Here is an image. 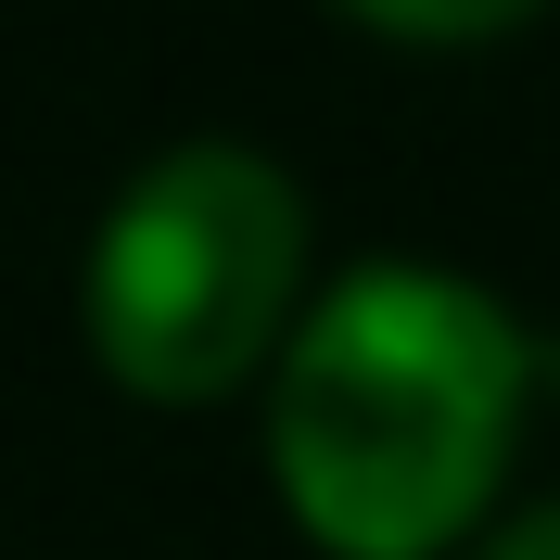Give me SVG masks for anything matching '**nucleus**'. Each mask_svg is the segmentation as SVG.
<instances>
[{
	"label": "nucleus",
	"mask_w": 560,
	"mask_h": 560,
	"mask_svg": "<svg viewBox=\"0 0 560 560\" xmlns=\"http://www.w3.org/2000/svg\"><path fill=\"white\" fill-rule=\"evenodd\" d=\"M523 408V331L458 268H345L280 345L268 458L280 497L345 560L446 548L497 485Z\"/></svg>",
	"instance_id": "1"
},
{
	"label": "nucleus",
	"mask_w": 560,
	"mask_h": 560,
	"mask_svg": "<svg viewBox=\"0 0 560 560\" xmlns=\"http://www.w3.org/2000/svg\"><path fill=\"white\" fill-rule=\"evenodd\" d=\"M485 560H560V497H535V510H510V523L485 535Z\"/></svg>",
	"instance_id": "4"
},
{
	"label": "nucleus",
	"mask_w": 560,
	"mask_h": 560,
	"mask_svg": "<svg viewBox=\"0 0 560 560\" xmlns=\"http://www.w3.org/2000/svg\"><path fill=\"white\" fill-rule=\"evenodd\" d=\"M370 26H408V38H497L510 13H535V0H357Z\"/></svg>",
	"instance_id": "3"
},
{
	"label": "nucleus",
	"mask_w": 560,
	"mask_h": 560,
	"mask_svg": "<svg viewBox=\"0 0 560 560\" xmlns=\"http://www.w3.org/2000/svg\"><path fill=\"white\" fill-rule=\"evenodd\" d=\"M523 370H535V383L560 395V318H548V331H535V345H523Z\"/></svg>",
	"instance_id": "5"
},
{
	"label": "nucleus",
	"mask_w": 560,
	"mask_h": 560,
	"mask_svg": "<svg viewBox=\"0 0 560 560\" xmlns=\"http://www.w3.org/2000/svg\"><path fill=\"white\" fill-rule=\"evenodd\" d=\"M306 205L255 140H178L90 243V345L140 395H217L293 306Z\"/></svg>",
	"instance_id": "2"
}]
</instances>
